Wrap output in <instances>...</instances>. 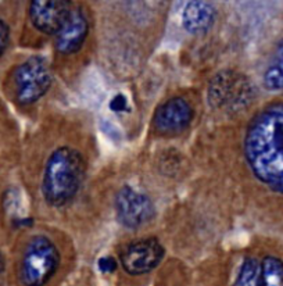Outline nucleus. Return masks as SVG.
Wrapping results in <instances>:
<instances>
[{
  "mask_svg": "<svg viewBox=\"0 0 283 286\" xmlns=\"http://www.w3.org/2000/svg\"><path fill=\"white\" fill-rule=\"evenodd\" d=\"M97 267L102 272H114L117 270V261L112 257H102L97 263Z\"/></svg>",
  "mask_w": 283,
  "mask_h": 286,
  "instance_id": "2eb2a0df",
  "label": "nucleus"
},
{
  "mask_svg": "<svg viewBox=\"0 0 283 286\" xmlns=\"http://www.w3.org/2000/svg\"><path fill=\"white\" fill-rule=\"evenodd\" d=\"M60 264V254L49 238L35 236L27 245L21 261V282L25 286L46 285Z\"/></svg>",
  "mask_w": 283,
  "mask_h": 286,
  "instance_id": "7ed1b4c3",
  "label": "nucleus"
},
{
  "mask_svg": "<svg viewBox=\"0 0 283 286\" xmlns=\"http://www.w3.org/2000/svg\"><path fill=\"white\" fill-rule=\"evenodd\" d=\"M260 270L261 264L254 258V257H248L246 258L233 286H258L260 285Z\"/></svg>",
  "mask_w": 283,
  "mask_h": 286,
  "instance_id": "4468645a",
  "label": "nucleus"
},
{
  "mask_svg": "<svg viewBox=\"0 0 283 286\" xmlns=\"http://www.w3.org/2000/svg\"><path fill=\"white\" fill-rule=\"evenodd\" d=\"M245 154L258 181L283 195V103L269 106L250 122Z\"/></svg>",
  "mask_w": 283,
  "mask_h": 286,
  "instance_id": "f257e3e1",
  "label": "nucleus"
},
{
  "mask_svg": "<svg viewBox=\"0 0 283 286\" xmlns=\"http://www.w3.org/2000/svg\"><path fill=\"white\" fill-rule=\"evenodd\" d=\"M3 268H4V258H3V254L0 253V272L3 271Z\"/></svg>",
  "mask_w": 283,
  "mask_h": 286,
  "instance_id": "a211bd4d",
  "label": "nucleus"
},
{
  "mask_svg": "<svg viewBox=\"0 0 283 286\" xmlns=\"http://www.w3.org/2000/svg\"><path fill=\"white\" fill-rule=\"evenodd\" d=\"M240 76L232 71H222L214 76L209 86V100L214 107H222L239 98Z\"/></svg>",
  "mask_w": 283,
  "mask_h": 286,
  "instance_id": "9b49d317",
  "label": "nucleus"
},
{
  "mask_svg": "<svg viewBox=\"0 0 283 286\" xmlns=\"http://www.w3.org/2000/svg\"><path fill=\"white\" fill-rule=\"evenodd\" d=\"M8 43V28L6 24L0 20V56L3 54Z\"/></svg>",
  "mask_w": 283,
  "mask_h": 286,
  "instance_id": "f3484780",
  "label": "nucleus"
},
{
  "mask_svg": "<svg viewBox=\"0 0 283 286\" xmlns=\"http://www.w3.org/2000/svg\"><path fill=\"white\" fill-rule=\"evenodd\" d=\"M85 171V160L79 151L71 147H59L53 151L42 182L46 202L54 207L71 202L82 185Z\"/></svg>",
  "mask_w": 283,
  "mask_h": 286,
  "instance_id": "f03ea898",
  "label": "nucleus"
},
{
  "mask_svg": "<svg viewBox=\"0 0 283 286\" xmlns=\"http://www.w3.org/2000/svg\"><path fill=\"white\" fill-rule=\"evenodd\" d=\"M193 115V107L186 99L172 98L157 108L153 117V127L160 135H178L190 125Z\"/></svg>",
  "mask_w": 283,
  "mask_h": 286,
  "instance_id": "423d86ee",
  "label": "nucleus"
},
{
  "mask_svg": "<svg viewBox=\"0 0 283 286\" xmlns=\"http://www.w3.org/2000/svg\"><path fill=\"white\" fill-rule=\"evenodd\" d=\"M89 32V23L81 10H72L67 21L56 34V49L63 54H71L82 47Z\"/></svg>",
  "mask_w": 283,
  "mask_h": 286,
  "instance_id": "1a4fd4ad",
  "label": "nucleus"
},
{
  "mask_svg": "<svg viewBox=\"0 0 283 286\" xmlns=\"http://www.w3.org/2000/svg\"><path fill=\"white\" fill-rule=\"evenodd\" d=\"M52 85V72L42 57H31L14 72L15 98L20 105H31L42 98Z\"/></svg>",
  "mask_w": 283,
  "mask_h": 286,
  "instance_id": "20e7f679",
  "label": "nucleus"
},
{
  "mask_svg": "<svg viewBox=\"0 0 283 286\" xmlns=\"http://www.w3.org/2000/svg\"><path fill=\"white\" fill-rule=\"evenodd\" d=\"M110 108L114 111H124L127 110V99L124 95H117L115 98L110 102Z\"/></svg>",
  "mask_w": 283,
  "mask_h": 286,
  "instance_id": "dca6fc26",
  "label": "nucleus"
},
{
  "mask_svg": "<svg viewBox=\"0 0 283 286\" xmlns=\"http://www.w3.org/2000/svg\"><path fill=\"white\" fill-rule=\"evenodd\" d=\"M115 211L119 222L129 229L144 225L154 217L151 200L129 186L119 189L115 196Z\"/></svg>",
  "mask_w": 283,
  "mask_h": 286,
  "instance_id": "39448f33",
  "label": "nucleus"
},
{
  "mask_svg": "<svg viewBox=\"0 0 283 286\" xmlns=\"http://www.w3.org/2000/svg\"><path fill=\"white\" fill-rule=\"evenodd\" d=\"M72 11L67 0H35L30 4V17L34 27L43 34L56 35Z\"/></svg>",
  "mask_w": 283,
  "mask_h": 286,
  "instance_id": "6e6552de",
  "label": "nucleus"
},
{
  "mask_svg": "<svg viewBox=\"0 0 283 286\" xmlns=\"http://www.w3.org/2000/svg\"><path fill=\"white\" fill-rule=\"evenodd\" d=\"M164 253L160 242L147 238L131 243L121 254V264L128 274L141 275L154 270L161 263Z\"/></svg>",
  "mask_w": 283,
  "mask_h": 286,
  "instance_id": "0eeeda50",
  "label": "nucleus"
},
{
  "mask_svg": "<svg viewBox=\"0 0 283 286\" xmlns=\"http://www.w3.org/2000/svg\"><path fill=\"white\" fill-rule=\"evenodd\" d=\"M258 286H283V261L281 258L268 256L262 260Z\"/></svg>",
  "mask_w": 283,
  "mask_h": 286,
  "instance_id": "ddd939ff",
  "label": "nucleus"
},
{
  "mask_svg": "<svg viewBox=\"0 0 283 286\" xmlns=\"http://www.w3.org/2000/svg\"><path fill=\"white\" fill-rule=\"evenodd\" d=\"M264 85L268 91L283 89V39L279 42L272 61L264 74Z\"/></svg>",
  "mask_w": 283,
  "mask_h": 286,
  "instance_id": "f8f14e48",
  "label": "nucleus"
},
{
  "mask_svg": "<svg viewBox=\"0 0 283 286\" xmlns=\"http://www.w3.org/2000/svg\"><path fill=\"white\" fill-rule=\"evenodd\" d=\"M216 11L212 4L206 1H190L185 7L182 23L187 32L200 35L212 27Z\"/></svg>",
  "mask_w": 283,
  "mask_h": 286,
  "instance_id": "9d476101",
  "label": "nucleus"
}]
</instances>
